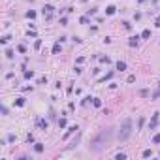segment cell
I'll list each match as a JSON object with an SVG mask.
<instances>
[{
	"label": "cell",
	"mask_w": 160,
	"mask_h": 160,
	"mask_svg": "<svg viewBox=\"0 0 160 160\" xmlns=\"http://www.w3.org/2000/svg\"><path fill=\"white\" fill-rule=\"evenodd\" d=\"M111 136H113V130H109V128L102 130L94 139H92V143H90V151L98 153V151H102L104 147H107L109 141H111Z\"/></svg>",
	"instance_id": "6da1fadb"
},
{
	"label": "cell",
	"mask_w": 160,
	"mask_h": 160,
	"mask_svg": "<svg viewBox=\"0 0 160 160\" xmlns=\"http://www.w3.org/2000/svg\"><path fill=\"white\" fill-rule=\"evenodd\" d=\"M130 136H132V121L130 119H124L123 126H121V130H119V139H121V141H126Z\"/></svg>",
	"instance_id": "7a4b0ae2"
},
{
	"label": "cell",
	"mask_w": 160,
	"mask_h": 160,
	"mask_svg": "<svg viewBox=\"0 0 160 160\" xmlns=\"http://www.w3.org/2000/svg\"><path fill=\"white\" fill-rule=\"evenodd\" d=\"M51 13H53V6H44V15L49 19L51 17Z\"/></svg>",
	"instance_id": "3957f363"
},
{
	"label": "cell",
	"mask_w": 160,
	"mask_h": 160,
	"mask_svg": "<svg viewBox=\"0 0 160 160\" xmlns=\"http://www.w3.org/2000/svg\"><path fill=\"white\" fill-rule=\"evenodd\" d=\"M156 124H158V113H154V115H153V121H151V128H156Z\"/></svg>",
	"instance_id": "277c9868"
},
{
	"label": "cell",
	"mask_w": 160,
	"mask_h": 160,
	"mask_svg": "<svg viewBox=\"0 0 160 160\" xmlns=\"http://www.w3.org/2000/svg\"><path fill=\"white\" fill-rule=\"evenodd\" d=\"M106 13L113 15V13H115V6H107V8H106Z\"/></svg>",
	"instance_id": "5b68a950"
},
{
	"label": "cell",
	"mask_w": 160,
	"mask_h": 160,
	"mask_svg": "<svg viewBox=\"0 0 160 160\" xmlns=\"http://www.w3.org/2000/svg\"><path fill=\"white\" fill-rule=\"evenodd\" d=\"M138 40H139V38H138V36H134V38H130V42H128V44H130V47H134V45H138Z\"/></svg>",
	"instance_id": "8992f818"
},
{
	"label": "cell",
	"mask_w": 160,
	"mask_h": 160,
	"mask_svg": "<svg viewBox=\"0 0 160 160\" xmlns=\"http://www.w3.org/2000/svg\"><path fill=\"white\" fill-rule=\"evenodd\" d=\"M117 70H121V72H123V70H126V64L119 60V62H117Z\"/></svg>",
	"instance_id": "52a82bcc"
},
{
	"label": "cell",
	"mask_w": 160,
	"mask_h": 160,
	"mask_svg": "<svg viewBox=\"0 0 160 160\" xmlns=\"http://www.w3.org/2000/svg\"><path fill=\"white\" fill-rule=\"evenodd\" d=\"M34 151H36V153H42V151H44V145H42V143H36V145H34Z\"/></svg>",
	"instance_id": "ba28073f"
},
{
	"label": "cell",
	"mask_w": 160,
	"mask_h": 160,
	"mask_svg": "<svg viewBox=\"0 0 160 160\" xmlns=\"http://www.w3.org/2000/svg\"><path fill=\"white\" fill-rule=\"evenodd\" d=\"M58 51H60V44H55V45H53V53H55V55H57Z\"/></svg>",
	"instance_id": "9c48e42d"
},
{
	"label": "cell",
	"mask_w": 160,
	"mask_h": 160,
	"mask_svg": "<svg viewBox=\"0 0 160 160\" xmlns=\"http://www.w3.org/2000/svg\"><path fill=\"white\" fill-rule=\"evenodd\" d=\"M115 158L117 160H124V158H126V154H124V153H119V154H115Z\"/></svg>",
	"instance_id": "30bf717a"
},
{
	"label": "cell",
	"mask_w": 160,
	"mask_h": 160,
	"mask_svg": "<svg viewBox=\"0 0 160 160\" xmlns=\"http://www.w3.org/2000/svg\"><path fill=\"white\" fill-rule=\"evenodd\" d=\"M151 36V30H143V32H141V38H149Z\"/></svg>",
	"instance_id": "8fae6325"
},
{
	"label": "cell",
	"mask_w": 160,
	"mask_h": 160,
	"mask_svg": "<svg viewBox=\"0 0 160 160\" xmlns=\"http://www.w3.org/2000/svg\"><path fill=\"white\" fill-rule=\"evenodd\" d=\"M58 126H60V128H64V126H66V119H60V121H58Z\"/></svg>",
	"instance_id": "7c38bea8"
},
{
	"label": "cell",
	"mask_w": 160,
	"mask_h": 160,
	"mask_svg": "<svg viewBox=\"0 0 160 160\" xmlns=\"http://www.w3.org/2000/svg\"><path fill=\"white\" fill-rule=\"evenodd\" d=\"M27 17H28V19H34V17H36V13H34V11H27Z\"/></svg>",
	"instance_id": "4fadbf2b"
},
{
	"label": "cell",
	"mask_w": 160,
	"mask_h": 160,
	"mask_svg": "<svg viewBox=\"0 0 160 160\" xmlns=\"http://www.w3.org/2000/svg\"><path fill=\"white\" fill-rule=\"evenodd\" d=\"M38 124H40L42 128H47V123H45V121H38Z\"/></svg>",
	"instance_id": "5bb4252c"
},
{
	"label": "cell",
	"mask_w": 160,
	"mask_h": 160,
	"mask_svg": "<svg viewBox=\"0 0 160 160\" xmlns=\"http://www.w3.org/2000/svg\"><path fill=\"white\" fill-rule=\"evenodd\" d=\"M151 154H153V153H151V151H149V149H147V151H143V156H145V158H149V156H151Z\"/></svg>",
	"instance_id": "9a60e30c"
},
{
	"label": "cell",
	"mask_w": 160,
	"mask_h": 160,
	"mask_svg": "<svg viewBox=\"0 0 160 160\" xmlns=\"http://www.w3.org/2000/svg\"><path fill=\"white\" fill-rule=\"evenodd\" d=\"M153 141H154V143H160V134H156V136H154Z\"/></svg>",
	"instance_id": "2e32d148"
},
{
	"label": "cell",
	"mask_w": 160,
	"mask_h": 160,
	"mask_svg": "<svg viewBox=\"0 0 160 160\" xmlns=\"http://www.w3.org/2000/svg\"><path fill=\"white\" fill-rule=\"evenodd\" d=\"M32 75H34V72H32V70H30V72H25V77H32Z\"/></svg>",
	"instance_id": "e0dca14e"
},
{
	"label": "cell",
	"mask_w": 160,
	"mask_h": 160,
	"mask_svg": "<svg viewBox=\"0 0 160 160\" xmlns=\"http://www.w3.org/2000/svg\"><path fill=\"white\" fill-rule=\"evenodd\" d=\"M136 81V75H128V83H134Z\"/></svg>",
	"instance_id": "ac0fdd59"
},
{
	"label": "cell",
	"mask_w": 160,
	"mask_h": 160,
	"mask_svg": "<svg viewBox=\"0 0 160 160\" xmlns=\"http://www.w3.org/2000/svg\"><path fill=\"white\" fill-rule=\"evenodd\" d=\"M25 104V98H17V106H23Z\"/></svg>",
	"instance_id": "d6986e66"
},
{
	"label": "cell",
	"mask_w": 160,
	"mask_h": 160,
	"mask_svg": "<svg viewBox=\"0 0 160 160\" xmlns=\"http://www.w3.org/2000/svg\"><path fill=\"white\" fill-rule=\"evenodd\" d=\"M94 106H96V107H100V106H102V102H100L98 98H94Z\"/></svg>",
	"instance_id": "ffe728a7"
},
{
	"label": "cell",
	"mask_w": 160,
	"mask_h": 160,
	"mask_svg": "<svg viewBox=\"0 0 160 160\" xmlns=\"http://www.w3.org/2000/svg\"><path fill=\"white\" fill-rule=\"evenodd\" d=\"M139 2H143V0H139Z\"/></svg>",
	"instance_id": "44dd1931"
}]
</instances>
